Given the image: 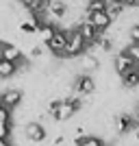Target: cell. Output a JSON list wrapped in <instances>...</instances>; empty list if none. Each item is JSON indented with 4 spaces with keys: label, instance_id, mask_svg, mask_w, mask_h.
Here are the masks:
<instances>
[{
    "label": "cell",
    "instance_id": "obj_11",
    "mask_svg": "<svg viewBox=\"0 0 139 146\" xmlns=\"http://www.w3.org/2000/svg\"><path fill=\"white\" fill-rule=\"evenodd\" d=\"M104 140L100 137V135H83V137H74V146H102Z\"/></svg>",
    "mask_w": 139,
    "mask_h": 146
},
{
    "label": "cell",
    "instance_id": "obj_26",
    "mask_svg": "<svg viewBox=\"0 0 139 146\" xmlns=\"http://www.w3.org/2000/svg\"><path fill=\"white\" fill-rule=\"evenodd\" d=\"M137 146H139V144H137Z\"/></svg>",
    "mask_w": 139,
    "mask_h": 146
},
{
    "label": "cell",
    "instance_id": "obj_16",
    "mask_svg": "<svg viewBox=\"0 0 139 146\" xmlns=\"http://www.w3.org/2000/svg\"><path fill=\"white\" fill-rule=\"evenodd\" d=\"M0 137L11 140L13 137V122H0Z\"/></svg>",
    "mask_w": 139,
    "mask_h": 146
},
{
    "label": "cell",
    "instance_id": "obj_19",
    "mask_svg": "<svg viewBox=\"0 0 139 146\" xmlns=\"http://www.w3.org/2000/svg\"><path fill=\"white\" fill-rule=\"evenodd\" d=\"M126 50H128V55L133 57V61H135V63H139V44L130 42V44L126 46Z\"/></svg>",
    "mask_w": 139,
    "mask_h": 146
},
{
    "label": "cell",
    "instance_id": "obj_18",
    "mask_svg": "<svg viewBox=\"0 0 139 146\" xmlns=\"http://www.w3.org/2000/svg\"><path fill=\"white\" fill-rule=\"evenodd\" d=\"M128 39L135 44H139V22H135V24L128 26Z\"/></svg>",
    "mask_w": 139,
    "mask_h": 146
},
{
    "label": "cell",
    "instance_id": "obj_20",
    "mask_svg": "<svg viewBox=\"0 0 139 146\" xmlns=\"http://www.w3.org/2000/svg\"><path fill=\"white\" fill-rule=\"evenodd\" d=\"M0 146H13V142L11 140H2V137H0Z\"/></svg>",
    "mask_w": 139,
    "mask_h": 146
},
{
    "label": "cell",
    "instance_id": "obj_22",
    "mask_svg": "<svg viewBox=\"0 0 139 146\" xmlns=\"http://www.w3.org/2000/svg\"><path fill=\"white\" fill-rule=\"evenodd\" d=\"M135 70H137V72H139V63H135Z\"/></svg>",
    "mask_w": 139,
    "mask_h": 146
},
{
    "label": "cell",
    "instance_id": "obj_5",
    "mask_svg": "<svg viewBox=\"0 0 139 146\" xmlns=\"http://www.w3.org/2000/svg\"><path fill=\"white\" fill-rule=\"evenodd\" d=\"M85 18L94 24V29H96L98 33H107V31L111 29V24H113V20L109 18V13H107V11H94V13L85 11Z\"/></svg>",
    "mask_w": 139,
    "mask_h": 146
},
{
    "label": "cell",
    "instance_id": "obj_7",
    "mask_svg": "<svg viewBox=\"0 0 139 146\" xmlns=\"http://www.w3.org/2000/svg\"><path fill=\"white\" fill-rule=\"evenodd\" d=\"M111 66H113V70L117 74H122V72H126V70H130V68H135V61H133V57L128 55L126 48H122V50H117V52L113 55Z\"/></svg>",
    "mask_w": 139,
    "mask_h": 146
},
{
    "label": "cell",
    "instance_id": "obj_25",
    "mask_svg": "<svg viewBox=\"0 0 139 146\" xmlns=\"http://www.w3.org/2000/svg\"><path fill=\"white\" fill-rule=\"evenodd\" d=\"M0 61H2V57H0Z\"/></svg>",
    "mask_w": 139,
    "mask_h": 146
},
{
    "label": "cell",
    "instance_id": "obj_1",
    "mask_svg": "<svg viewBox=\"0 0 139 146\" xmlns=\"http://www.w3.org/2000/svg\"><path fill=\"white\" fill-rule=\"evenodd\" d=\"M87 42L83 39V35L78 33V29H67V46H65V59H78L80 55L87 52Z\"/></svg>",
    "mask_w": 139,
    "mask_h": 146
},
{
    "label": "cell",
    "instance_id": "obj_24",
    "mask_svg": "<svg viewBox=\"0 0 139 146\" xmlns=\"http://www.w3.org/2000/svg\"><path fill=\"white\" fill-rule=\"evenodd\" d=\"M15 2H22V0H15Z\"/></svg>",
    "mask_w": 139,
    "mask_h": 146
},
{
    "label": "cell",
    "instance_id": "obj_17",
    "mask_svg": "<svg viewBox=\"0 0 139 146\" xmlns=\"http://www.w3.org/2000/svg\"><path fill=\"white\" fill-rule=\"evenodd\" d=\"M0 122H13V111L0 103Z\"/></svg>",
    "mask_w": 139,
    "mask_h": 146
},
{
    "label": "cell",
    "instance_id": "obj_4",
    "mask_svg": "<svg viewBox=\"0 0 139 146\" xmlns=\"http://www.w3.org/2000/svg\"><path fill=\"white\" fill-rule=\"evenodd\" d=\"M72 92L78 94V96H91L96 92V79L91 76L89 72H83V74H74L72 79Z\"/></svg>",
    "mask_w": 139,
    "mask_h": 146
},
{
    "label": "cell",
    "instance_id": "obj_6",
    "mask_svg": "<svg viewBox=\"0 0 139 146\" xmlns=\"http://www.w3.org/2000/svg\"><path fill=\"white\" fill-rule=\"evenodd\" d=\"M0 100H2V105L5 107H9V109H18L20 105L24 103V92L18 90V87H9V90L0 92Z\"/></svg>",
    "mask_w": 139,
    "mask_h": 146
},
{
    "label": "cell",
    "instance_id": "obj_21",
    "mask_svg": "<svg viewBox=\"0 0 139 146\" xmlns=\"http://www.w3.org/2000/svg\"><path fill=\"white\" fill-rule=\"evenodd\" d=\"M133 133H135V137H137V142H139V127H137V129H135Z\"/></svg>",
    "mask_w": 139,
    "mask_h": 146
},
{
    "label": "cell",
    "instance_id": "obj_10",
    "mask_svg": "<svg viewBox=\"0 0 139 146\" xmlns=\"http://www.w3.org/2000/svg\"><path fill=\"white\" fill-rule=\"evenodd\" d=\"M74 116H76L74 107H72L70 103H67V100H61V105H59V109L55 111L52 120H55V122H70Z\"/></svg>",
    "mask_w": 139,
    "mask_h": 146
},
{
    "label": "cell",
    "instance_id": "obj_14",
    "mask_svg": "<svg viewBox=\"0 0 139 146\" xmlns=\"http://www.w3.org/2000/svg\"><path fill=\"white\" fill-rule=\"evenodd\" d=\"M46 52H48V48H46V44H42V42H35L28 48V57L30 59H42Z\"/></svg>",
    "mask_w": 139,
    "mask_h": 146
},
{
    "label": "cell",
    "instance_id": "obj_8",
    "mask_svg": "<svg viewBox=\"0 0 139 146\" xmlns=\"http://www.w3.org/2000/svg\"><path fill=\"white\" fill-rule=\"evenodd\" d=\"M76 29H78V33L83 35V39L87 42V46H91V44L96 42V37H98V31L94 29V24H91V22H89L87 18H83V20H80L78 24H76Z\"/></svg>",
    "mask_w": 139,
    "mask_h": 146
},
{
    "label": "cell",
    "instance_id": "obj_2",
    "mask_svg": "<svg viewBox=\"0 0 139 146\" xmlns=\"http://www.w3.org/2000/svg\"><path fill=\"white\" fill-rule=\"evenodd\" d=\"M65 46H67V29L57 26L55 35L46 44V48H48V52L55 57V59H65Z\"/></svg>",
    "mask_w": 139,
    "mask_h": 146
},
{
    "label": "cell",
    "instance_id": "obj_15",
    "mask_svg": "<svg viewBox=\"0 0 139 146\" xmlns=\"http://www.w3.org/2000/svg\"><path fill=\"white\" fill-rule=\"evenodd\" d=\"M107 9V0H87V5H85V11H104Z\"/></svg>",
    "mask_w": 139,
    "mask_h": 146
},
{
    "label": "cell",
    "instance_id": "obj_12",
    "mask_svg": "<svg viewBox=\"0 0 139 146\" xmlns=\"http://www.w3.org/2000/svg\"><path fill=\"white\" fill-rule=\"evenodd\" d=\"M124 9H126V7L122 5V2H115V0H107V9H104V11L109 13V18L115 22V20H117L122 13H124Z\"/></svg>",
    "mask_w": 139,
    "mask_h": 146
},
{
    "label": "cell",
    "instance_id": "obj_3",
    "mask_svg": "<svg viewBox=\"0 0 139 146\" xmlns=\"http://www.w3.org/2000/svg\"><path fill=\"white\" fill-rule=\"evenodd\" d=\"M22 133L26 135V140L33 142V144H43L48 140V127L39 120H30L22 127Z\"/></svg>",
    "mask_w": 139,
    "mask_h": 146
},
{
    "label": "cell",
    "instance_id": "obj_23",
    "mask_svg": "<svg viewBox=\"0 0 139 146\" xmlns=\"http://www.w3.org/2000/svg\"><path fill=\"white\" fill-rule=\"evenodd\" d=\"M137 9H139V0H137Z\"/></svg>",
    "mask_w": 139,
    "mask_h": 146
},
{
    "label": "cell",
    "instance_id": "obj_13",
    "mask_svg": "<svg viewBox=\"0 0 139 146\" xmlns=\"http://www.w3.org/2000/svg\"><path fill=\"white\" fill-rule=\"evenodd\" d=\"M15 74H18V66L13 61H0V79H11Z\"/></svg>",
    "mask_w": 139,
    "mask_h": 146
},
{
    "label": "cell",
    "instance_id": "obj_9",
    "mask_svg": "<svg viewBox=\"0 0 139 146\" xmlns=\"http://www.w3.org/2000/svg\"><path fill=\"white\" fill-rule=\"evenodd\" d=\"M120 81H122V87L124 90H139V72L135 70V68H130V70H126V72L120 74Z\"/></svg>",
    "mask_w": 139,
    "mask_h": 146
}]
</instances>
